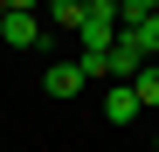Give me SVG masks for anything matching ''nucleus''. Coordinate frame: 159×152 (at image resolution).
Segmentation results:
<instances>
[{
	"label": "nucleus",
	"mask_w": 159,
	"mask_h": 152,
	"mask_svg": "<svg viewBox=\"0 0 159 152\" xmlns=\"http://www.w3.org/2000/svg\"><path fill=\"white\" fill-rule=\"evenodd\" d=\"M76 42H83V56H104V48L118 42V0H83V28H76Z\"/></svg>",
	"instance_id": "obj_1"
},
{
	"label": "nucleus",
	"mask_w": 159,
	"mask_h": 152,
	"mask_svg": "<svg viewBox=\"0 0 159 152\" xmlns=\"http://www.w3.org/2000/svg\"><path fill=\"white\" fill-rule=\"evenodd\" d=\"M0 35H7V48H35L48 28H42V14H35V7H7V14H0Z\"/></svg>",
	"instance_id": "obj_2"
},
{
	"label": "nucleus",
	"mask_w": 159,
	"mask_h": 152,
	"mask_svg": "<svg viewBox=\"0 0 159 152\" xmlns=\"http://www.w3.org/2000/svg\"><path fill=\"white\" fill-rule=\"evenodd\" d=\"M139 69H145V48H139V35H118V42H111V76H118V83H131Z\"/></svg>",
	"instance_id": "obj_3"
},
{
	"label": "nucleus",
	"mask_w": 159,
	"mask_h": 152,
	"mask_svg": "<svg viewBox=\"0 0 159 152\" xmlns=\"http://www.w3.org/2000/svg\"><path fill=\"white\" fill-rule=\"evenodd\" d=\"M42 90H48V97H76V90H83L76 56H69V62H48V69H42Z\"/></svg>",
	"instance_id": "obj_4"
},
{
	"label": "nucleus",
	"mask_w": 159,
	"mask_h": 152,
	"mask_svg": "<svg viewBox=\"0 0 159 152\" xmlns=\"http://www.w3.org/2000/svg\"><path fill=\"white\" fill-rule=\"evenodd\" d=\"M42 28H62V35H76V28H83V0H56V7L42 14Z\"/></svg>",
	"instance_id": "obj_5"
},
{
	"label": "nucleus",
	"mask_w": 159,
	"mask_h": 152,
	"mask_svg": "<svg viewBox=\"0 0 159 152\" xmlns=\"http://www.w3.org/2000/svg\"><path fill=\"white\" fill-rule=\"evenodd\" d=\"M104 118H111V124H131V118H139V97H131V83H118L111 97H104Z\"/></svg>",
	"instance_id": "obj_6"
},
{
	"label": "nucleus",
	"mask_w": 159,
	"mask_h": 152,
	"mask_svg": "<svg viewBox=\"0 0 159 152\" xmlns=\"http://www.w3.org/2000/svg\"><path fill=\"white\" fill-rule=\"evenodd\" d=\"M131 97H139V111H159V62H145L131 76Z\"/></svg>",
	"instance_id": "obj_7"
},
{
	"label": "nucleus",
	"mask_w": 159,
	"mask_h": 152,
	"mask_svg": "<svg viewBox=\"0 0 159 152\" xmlns=\"http://www.w3.org/2000/svg\"><path fill=\"white\" fill-rule=\"evenodd\" d=\"M131 35H139V48H145V62H159V14L145 21V28H131Z\"/></svg>",
	"instance_id": "obj_8"
},
{
	"label": "nucleus",
	"mask_w": 159,
	"mask_h": 152,
	"mask_svg": "<svg viewBox=\"0 0 159 152\" xmlns=\"http://www.w3.org/2000/svg\"><path fill=\"white\" fill-rule=\"evenodd\" d=\"M152 152H159V138H152Z\"/></svg>",
	"instance_id": "obj_9"
},
{
	"label": "nucleus",
	"mask_w": 159,
	"mask_h": 152,
	"mask_svg": "<svg viewBox=\"0 0 159 152\" xmlns=\"http://www.w3.org/2000/svg\"><path fill=\"white\" fill-rule=\"evenodd\" d=\"M0 14H7V7H0Z\"/></svg>",
	"instance_id": "obj_10"
}]
</instances>
